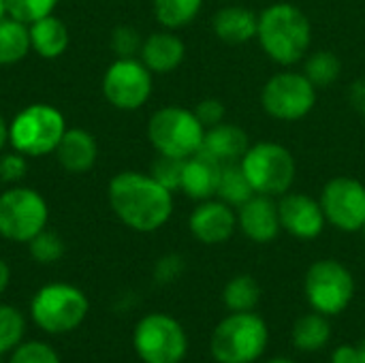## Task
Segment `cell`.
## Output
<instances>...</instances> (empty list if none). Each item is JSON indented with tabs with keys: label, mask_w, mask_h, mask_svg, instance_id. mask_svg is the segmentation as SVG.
<instances>
[{
	"label": "cell",
	"mask_w": 365,
	"mask_h": 363,
	"mask_svg": "<svg viewBox=\"0 0 365 363\" xmlns=\"http://www.w3.org/2000/svg\"><path fill=\"white\" fill-rule=\"evenodd\" d=\"M107 199L113 214L133 231L152 233L173 214V193L150 173L122 171L111 178Z\"/></svg>",
	"instance_id": "6da1fadb"
},
{
	"label": "cell",
	"mask_w": 365,
	"mask_h": 363,
	"mask_svg": "<svg viewBox=\"0 0 365 363\" xmlns=\"http://www.w3.org/2000/svg\"><path fill=\"white\" fill-rule=\"evenodd\" d=\"M257 36L265 53L278 64H295L310 47L312 28L304 11L280 2L259 15Z\"/></svg>",
	"instance_id": "7a4b0ae2"
},
{
	"label": "cell",
	"mask_w": 365,
	"mask_h": 363,
	"mask_svg": "<svg viewBox=\"0 0 365 363\" xmlns=\"http://www.w3.org/2000/svg\"><path fill=\"white\" fill-rule=\"evenodd\" d=\"M66 133L64 113L47 103H32L15 113L9 122V143L24 156L41 158L56 152Z\"/></svg>",
	"instance_id": "3957f363"
},
{
	"label": "cell",
	"mask_w": 365,
	"mask_h": 363,
	"mask_svg": "<svg viewBox=\"0 0 365 363\" xmlns=\"http://www.w3.org/2000/svg\"><path fill=\"white\" fill-rule=\"evenodd\" d=\"M269 332L255 312H233L212 334V357L218 363H255L267 349Z\"/></svg>",
	"instance_id": "277c9868"
},
{
	"label": "cell",
	"mask_w": 365,
	"mask_h": 363,
	"mask_svg": "<svg viewBox=\"0 0 365 363\" xmlns=\"http://www.w3.org/2000/svg\"><path fill=\"white\" fill-rule=\"evenodd\" d=\"M90 310V302L86 293L66 282H49L41 287L32 302L30 315L38 329L45 334H68L77 329Z\"/></svg>",
	"instance_id": "5b68a950"
},
{
	"label": "cell",
	"mask_w": 365,
	"mask_h": 363,
	"mask_svg": "<svg viewBox=\"0 0 365 363\" xmlns=\"http://www.w3.org/2000/svg\"><path fill=\"white\" fill-rule=\"evenodd\" d=\"M205 128L195 111L184 107H163L148 122V139L158 154L188 158L203 145Z\"/></svg>",
	"instance_id": "8992f818"
},
{
	"label": "cell",
	"mask_w": 365,
	"mask_h": 363,
	"mask_svg": "<svg viewBox=\"0 0 365 363\" xmlns=\"http://www.w3.org/2000/svg\"><path fill=\"white\" fill-rule=\"evenodd\" d=\"M49 205L41 193L28 186H11L0 195V237L28 244L47 229Z\"/></svg>",
	"instance_id": "52a82bcc"
},
{
	"label": "cell",
	"mask_w": 365,
	"mask_h": 363,
	"mask_svg": "<svg viewBox=\"0 0 365 363\" xmlns=\"http://www.w3.org/2000/svg\"><path fill=\"white\" fill-rule=\"evenodd\" d=\"M240 165L257 195H287L295 182V158L280 143L263 141L248 148Z\"/></svg>",
	"instance_id": "ba28073f"
},
{
	"label": "cell",
	"mask_w": 365,
	"mask_h": 363,
	"mask_svg": "<svg viewBox=\"0 0 365 363\" xmlns=\"http://www.w3.org/2000/svg\"><path fill=\"white\" fill-rule=\"evenodd\" d=\"M133 347L143 363H180L186 357L188 338L173 317L152 312L137 323Z\"/></svg>",
	"instance_id": "9c48e42d"
},
{
	"label": "cell",
	"mask_w": 365,
	"mask_h": 363,
	"mask_svg": "<svg viewBox=\"0 0 365 363\" xmlns=\"http://www.w3.org/2000/svg\"><path fill=\"white\" fill-rule=\"evenodd\" d=\"M304 291L314 312L334 317L349 308L355 295V280L340 261L323 259L310 265Z\"/></svg>",
	"instance_id": "30bf717a"
},
{
	"label": "cell",
	"mask_w": 365,
	"mask_h": 363,
	"mask_svg": "<svg viewBox=\"0 0 365 363\" xmlns=\"http://www.w3.org/2000/svg\"><path fill=\"white\" fill-rule=\"evenodd\" d=\"M105 98L122 111H135L152 94V71L137 58H115L103 75Z\"/></svg>",
	"instance_id": "8fae6325"
},
{
	"label": "cell",
	"mask_w": 365,
	"mask_h": 363,
	"mask_svg": "<svg viewBox=\"0 0 365 363\" xmlns=\"http://www.w3.org/2000/svg\"><path fill=\"white\" fill-rule=\"evenodd\" d=\"M261 101L272 118L293 122L312 111L317 86L302 73H278L265 83Z\"/></svg>",
	"instance_id": "7c38bea8"
},
{
	"label": "cell",
	"mask_w": 365,
	"mask_h": 363,
	"mask_svg": "<svg viewBox=\"0 0 365 363\" xmlns=\"http://www.w3.org/2000/svg\"><path fill=\"white\" fill-rule=\"evenodd\" d=\"M325 220L340 231H361L365 225V186L353 178H336L321 195Z\"/></svg>",
	"instance_id": "4fadbf2b"
},
{
	"label": "cell",
	"mask_w": 365,
	"mask_h": 363,
	"mask_svg": "<svg viewBox=\"0 0 365 363\" xmlns=\"http://www.w3.org/2000/svg\"><path fill=\"white\" fill-rule=\"evenodd\" d=\"M280 212V225L284 231H289L297 240H314L321 235L325 227V214L319 201H314L308 195H284L278 203Z\"/></svg>",
	"instance_id": "5bb4252c"
},
{
	"label": "cell",
	"mask_w": 365,
	"mask_h": 363,
	"mask_svg": "<svg viewBox=\"0 0 365 363\" xmlns=\"http://www.w3.org/2000/svg\"><path fill=\"white\" fill-rule=\"evenodd\" d=\"M237 227L242 229V233L248 240H252L257 244L274 242L278 237L280 229H282L278 203H274L272 197L255 195L244 205H240Z\"/></svg>",
	"instance_id": "9a60e30c"
},
{
	"label": "cell",
	"mask_w": 365,
	"mask_h": 363,
	"mask_svg": "<svg viewBox=\"0 0 365 363\" xmlns=\"http://www.w3.org/2000/svg\"><path fill=\"white\" fill-rule=\"evenodd\" d=\"M188 227L201 244H222L233 235L237 227V216L233 214L229 203L207 199L199 208H195Z\"/></svg>",
	"instance_id": "2e32d148"
},
{
	"label": "cell",
	"mask_w": 365,
	"mask_h": 363,
	"mask_svg": "<svg viewBox=\"0 0 365 363\" xmlns=\"http://www.w3.org/2000/svg\"><path fill=\"white\" fill-rule=\"evenodd\" d=\"M220 171H222V163L212 158L207 152L199 150L197 154H192L184 160L180 190L190 199L207 201L218 190Z\"/></svg>",
	"instance_id": "e0dca14e"
},
{
	"label": "cell",
	"mask_w": 365,
	"mask_h": 363,
	"mask_svg": "<svg viewBox=\"0 0 365 363\" xmlns=\"http://www.w3.org/2000/svg\"><path fill=\"white\" fill-rule=\"evenodd\" d=\"M56 158L64 171L86 173L98 158V143L94 135L83 128H66L56 148Z\"/></svg>",
	"instance_id": "ac0fdd59"
},
{
	"label": "cell",
	"mask_w": 365,
	"mask_h": 363,
	"mask_svg": "<svg viewBox=\"0 0 365 363\" xmlns=\"http://www.w3.org/2000/svg\"><path fill=\"white\" fill-rule=\"evenodd\" d=\"M248 148H250L248 135L240 126L225 124V122L207 128L203 135V145H201L203 152H207L212 158H216L222 165L240 163L244 154L248 152Z\"/></svg>",
	"instance_id": "d6986e66"
},
{
	"label": "cell",
	"mask_w": 365,
	"mask_h": 363,
	"mask_svg": "<svg viewBox=\"0 0 365 363\" xmlns=\"http://www.w3.org/2000/svg\"><path fill=\"white\" fill-rule=\"evenodd\" d=\"M186 47L180 36L171 32H154L141 45V62L152 73H171L184 60Z\"/></svg>",
	"instance_id": "ffe728a7"
},
{
	"label": "cell",
	"mask_w": 365,
	"mask_h": 363,
	"mask_svg": "<svg viewBox=\"0 0 365 363\" xmlns=\"http://www.w3.org/2000/svg\"><path fill=\"white\" fill-rule=\"evenodd\" d=\"M28 28H30V45L41 58L56 60L66 51L68 41H71L68 28L53 13L28 24Z\"/></svg>",
	"instance_id": "44dd1931"
},
{
	"label": "cell",
	"mask_w": 365,
	"mask_h": 363,
	"mask_svg": "<svg viewBox=\"0 0 365 363\" xmlns=\"http://www.w3.org/2000/svg\"><path fill=\"white\" fill-rule=\"evenodd\" d=\"M259 17L244 6H225L214 15V32L229 45H240L257 36Z\"/></svg>",
	"instance_id": "7402d4cb"
},
{
	"label": "cell",
	"mask_w": 365,
	"mask_h": 363,
	"mask_svg": "<svg viewBox=\"0 0 365 363\" xmlns=\"http://www.w3.org/2000/svg\"><path fill=\"white\" fill-rule=\"evenodd\" d=\"M30 28L28 24L4 17L0 19V66H11L21 62L30 53Z\"/></svg>",
	"instance_id": "603a6c76"
},
{
	"label": "cell",
	"mask_w": 365,
	"mask_h": 363,
	"mask_svg": "<svg viewBox=\"0 0 365 363\" xmlns=\"http://www.w3.org/2000/svg\"><path fill=\"white\" fill-rule=\"evenodd\" d=\"M293 344L295 349L304 353H314L321 351L329 338H331V325L325 315L321 312H310L304 315L295 325H293Z\"/></svg>",
	"instance_id": "cb8c5ba5"
},
{
	"label": "cell",
	"mask_w": 365,
	"mask_h": 363,
	"mask_svg": "<svg viewBox=\"0 0 365 363\" xmlns=\"http://www.w3.org/2000/svg\"><path fill=\"white\" fill-rule=\"evenodd\" d=\"M216 195H218L220 201H225V203H229L233 208H240L248 199H252L257 193L252 190V186H250L242 165L240 163H231V165H222Z\"/></svg>",
	"instance_id": "d4e9b609"
},
{
	"label": "cell",
	"mask_w": 365,
	"mask_h": 363,
	"mask_svg": "<svg viewBox=\"0 0 365 363\" xmlns=\"http://www.w3.org/2000/svg\"><path fill=\"white\" fill-rule=\"evenodd\" d=\"M259 300H261V287L248 274L235 276L225 285L222 302L231 312H252Z\"/></svg>",
	"instance_id": "484cf974"
},
{
	"label": "cell",
	"mask_w": 365,
	"mask_h": 363,
	"mask_svg": "<svg viewBox=\"0 0 365 363\" xmlns=\"http://www.w3.org/2000/svg\"><path fill=\"white\" fill-rule=\"evenodd\" d=\"M201 4L203 0H154V15L169 30L184 28L199 15Z\"/></svg>",
	"instance_id": "4316f807"
},
{
	"label": "cell",
	"mask_w": 365,
	"mask_h": 363,
	"mask_svg": "<svg viewBox=\"0 0 365 363\" xmlns=\"http://www.w3.org/2000/svg\"><path fill=\"white\" fill-rule=\"evenodd\" d=\"M26 334V319L13 306L0 304V357L13 353Z\"/></svg>",
	"instance_id": "83f0119b"
},
{
	"label": "cell",
	"mask_w": 365,
	"mask_h": 363,
	"mask_svg": "<svg viewBox=\"0 0 365 363\" xmlns=\"http://www.w3.org/2000/svg\"><path fill=\"white\" fill-rule=\"evenodd\" d=\"M342 64L338 60L336 53L331 51H314L308 62H306V77L317 86V88H325L329 83H334L340 77Z\"/></svg>",
	"instance_id": "f1b7e54d"
},
{
	"label": "cell",
	"mask_w": 365,
	"mask_h": 363,
	"mask_svg": "<svg viewBox=\"0 0 365 363\" xmlns=\"http://www.w3.org/2000/svg\"><path fill=\"white\" fill-rule=\"evenodd\" d=\"M28 250H30V257H32L36 263L49 265V263L60 261L66 248H64L62 237H60L56 231L43 229L38 235H34V237L28 242Z\"/></svg>",
	"instance_id": "f546056e"
},
{
	"label": "cell",
	"mask_w": 365,
	"mask_h": 363,
	"mask_svg": "<svg viewBox=\"0 0 365 363\" xmlns=\"http://www.w3.org/2000/svg\"><path fill=\"white\" fill-rule=\"evenodd\" d=\"M58 0H6V15L24 24H32L53 13Z\"/></svg>",
	"instance_id": "4dcf8cb0"
},
{
	"label": "cell",
	"mask_w": 365,
	"mask_h": 363,
	"mask_svg": "<svg viewBox=\"0 0 365 363\" xmlns=\"http://www.w3.org/2000/svg\"><path fill=\"white\" fill-rule=\"evenodd\" d=\"M184 160H186V158H173V156L158 154V158H156L154 165H152L150 175H152L154 180H158V182H160L165 188H169L171 193H173V190H180L182 171H184Z\"/></svg>",
	"instance_id": "1f68e13d"
},
{
	"label": "cell",
	"mask_w": 365,
	"mask_h": 363,
	"mask_svg": "<svg viewBox=\"0 0 365 363\" xmlns=\"http://www.w3.org/2000/svg\"><path fill=\"white\" fill-rule=\"evenodd\" d=\"M111 51L115 58H135V53H141L143 39L141 34L130 26H118L111 32Z\"/></svg>",
	"instance_id": "d6a6232c"
},
{
	"label": "cell",
	"mask_w": 365,
	"mask_h": 363,
	"mask_svg": "<svg viewBox=\"0 0 365 363\" xmlns=\"http://www.w3.org/2000/svg\"><path fill=\"white\" fill-rule=\"evenodd\" d=\"M9 363H60V357L45 342H26L11 353Z\"/></svg>",
	"instance_id": "836d02e7"
},
{
	"label": "cell",
	"mask_w": 365,
	"mask_h": 363,
	"mask_svg": "<svg viewBox=\"0 0 365 363\" xmlns=\"http://www.w3.org/2000/svg\"><path fill=\"white\" fill-rule=\"evenodd\" d=\"M28 171V160L21 152L13 150L11 154H4L0 158V180L6 184H17L19 180H24Z\"/></svg>",
	"instance_id": "e575fe53"
},
{
	"label": "cell",
	"mask_w": 365,
	"mask_h": 363,
	"mask_svg": "<svg viewBox=\"0 0 365 363\" xmlns=\"http://www.w3.org/2000/svg\"><path fill=\"white\" fill-rule=\"evenodd\" d=\"M195 116L203 124V128H212L222 122L225 118V105L218 98H205L195 107Z\"/></svg>",
	"instance_id": "d590c367"
},
{
	"label": "cell",
	"mask_w": 365,
	"mask_h": 363,
	"mask_svg": "<svg viewBox=\"0 0 365 363\" xmlns=\"http://www.w3.org/2000/svg\"><path fill=\"white\" fill-rule=\"evenodd\" d=\"M182 272H184V261H182V257L169 255V257H163V259L156 263L154 276H156V280H158L160 285H167V282H173Z\"/></svg>",
	"instance_id": "8d00e7d4"
},
{
	"label": "cell",
	"mask_w": 365,
	"mask_h": 363,
	"mask_svg": "<svg viewBox=\"0 0 365 363\" xmlns=\"http://www.w3.org/2000/svg\"><path fill=\"white\" fill-rule=\"evenodd\" d=\"M331 363H359V351L357 347L351 344H342L334 351L331 355Z\"/></svg>",
	"instance_id": "74e56055"
},
{
	"label": "cell",
	"mask_w": 365,
	"mask_h": 363,
	"mask_svg": "<svg viewBox=\"0 0 365 363\" xmlns=\"http://www.w3.org/2000/svg\"><path fill=\"white\" fill-rule=\"evenodd\" d=\"M351 103L357 111L365 113V79H359L351 88Z\"/></svg>",
	"instance_id": "f35d334b"
},
{
	"label": "cell",
	"mask_w": 365,
	"mask_h": 363,
	"mask_svg": "<svg viewBox=\"0 0 365 363\" xmlns=\"http://www.w3.org/2000/svg\"><path fill=\"white\" fill-rule=\"evenodd\" d=\"M9 280H11V270H9L6 261L0 259V293L9 287Z\"/></svg>",
	"instance_id": "ab89813d"
},
{
	"label": "cell",
	"mask_w": 365,
	"mask_h": 363,
	"mask_svg": "<svg viewBox=\"0 0 365 363\" xmlns=\"http://www.w3.org/2000/svg\"><path fill=\"white\" fill-rule=\"evenodd\" d=\"M9 143V122L0 116V150Z\"/></svg>",
	"instance_id": "60d3db41"
},
{
	"label": "cell",
	"mask_w": 365,
	"mask_h": 363,
	"mask_svg": "<svg viewBox=\"0 0 365 363\" xmlns=\"http://www.w3.org/2000/svg\"><path fill=\"white\" fill-rule=\"evenodd\" d=\"M357 351H359V363H365V340L357 347Z\"/></svg>",
	"instance_id": "b9f144b4"
},
{
	"label": "cell",
	"mask_w": 365,
	"mask_h": 363,
	"mask_svg": "<svg viewBox=\"0 0 365 363\" xmlns=\"http://www.w3.org/2000/svg\"><path fill=\"white\" fill-rule=\"evenodd\" d=\"M6 17V0H0V19Z\"/></svg>",
	"instance_id": "7bdbcfd3"
},
{
	"label": "cell",
	"mask_w": 365,
	"mask_h": 363,
	"mask_svg": "<svg viewBox=\"0 0 365 363\" xmlns=\"http://www.w3.org/2000/svg\"><path fill=\"white\" fill-rule=\"evenodd\" d=\"M267 363H293L291 359H282V357H278V359H272V362Z\"/></svg>",
	"instance_id": "ee69618b"
},
{
	"label": "cell",
	"mask_w": 365,
	"mask_h": 363,
	"mask_svg": "<svg viewBox=\"0 0 365 363\" xmlns=\"http://www.w3.org/2000/svg\"><path fill=\"white\" fill-rule=\"evenodd\" d=\"M361 231H364V237H365V225H364V229H361Z\"/></svg>",
	"instance_id": "f6af8a7d"
},
{
	"label": "cell",
	"mask_w": 365,
	"mask_h": 363,
	"mask_svg": "<svg viewBox=\"0 0 365 363\" xmlns=\"http://www.w3.org/2000/svg\"><path fill=\"white\" fill-rule=\"evenodd\" d=\"M0 363H2V362H0Z\"/></svg>",
	"instance_id": "bcb514c9"
}]
</instances>
